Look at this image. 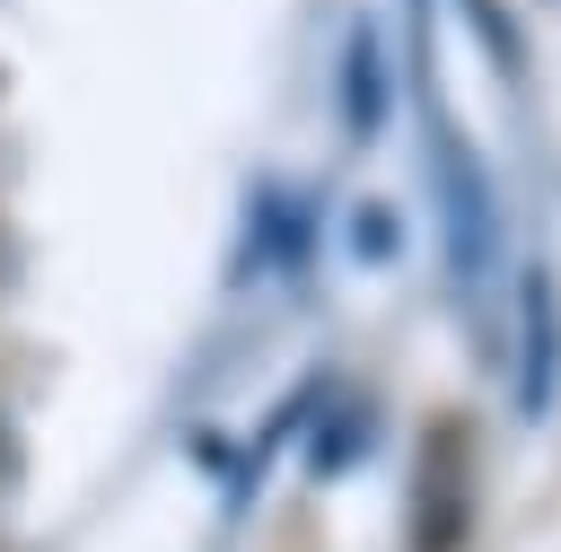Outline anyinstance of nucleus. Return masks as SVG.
<instances>
[{
  "label": "nucleus",
  "instance_id": "obj_1",
  "mask_svg": "<svg viewBox=\"0 0 561 552\" xmlns=\"http://www.w3.org/2000/svg\"><path fill=\"white\" fill-rule=\"evenodd\" d=\"M473 526V429L438 421L421 438V499H412V552H456Z\"/></svg>",
  "mask_w": 561,
  "mask_h": 552
}]
</instances>
